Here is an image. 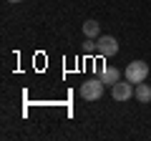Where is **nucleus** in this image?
I'll return each mask as SVG.
<instances>
[{"label": "nucleus", "mask_w": 151, "mask_h": 141, "mask_svg": "<svg viewBox=\"0 0 151 141\" xmlns=\"http://www.w3.org/2000/svg\"><path fill=\"white\" fill-rule=\"evenodd\" d=\"M103 88H106V83L101 78H91V81L81 83V98L83 101H98L103 96Z\"/></svg>", "instance_id": "nucleus-1"}, {"label": "nucleus", "mask_w": 151, "mask_h": 141, "mask_svg": "<svg viewBox=\"0 0 151 141\" xmlns=\"http://www.w3.org/2000/svg\"><path fill=\"white\" fill-rule=\"evenodd\" d=\"M96 53L101 58H108V55H116L119 53V40L113 35H98L96 38Z\"/></svg>", "instance_id": "nucleus-2"}, {"label": "nucleus", "mask_w": 151, "mask_h": 141, "mask_svg": "<svg viewBox=\"0 0 151 141\" xmlns=\"http://www.w3.org/2000/svg\"><path fill=\"white\" fill-rule=\"evenodd\" d=\"M146 76H149V65H146L144 60H131V63L126 65V81L141 83V81H146Z\"/></svg>", "instance_id": "nucleus-3"}, {"label": "nucleus", "mask_w": 151, "mask_h": 141, "mask_svg": "<svg viewBox=\"0 0 151 141\" xmlns=\"http://www.w3.org/2000/svg\"><path fill=\"white\" fill-rule=\"evenodd\" d=\"M111 96L113 101H129V98H134V83L131 81H116L111 86Z\"/></svg>", "instance_id": "nucleus-4"}, {"label": "nucleus", "mask_w": 151, "mask_h": 141, "mask_svg": "<svg viewBox=\"0 0 151 141\" xmlns=\"http://www.w3.org/2000/svg\"><path fill=\"white\" fill-rule=\"evenodd\" d=\"M98 78H101L106 86H113L116 81H121V70L113 68V65H103V68H101V76H98Z\"/></svg>", "instance_id": "nucleus-5"}, {"label": "nucleus", "mask_w": 151, "mask_h": 141, "mask_svg": "<svg viewBox=\"0 0 151 141\" xmlns=\"http://www.w3.org/2000/svg\"><path fill=\"white\" fill-rule=\"evenodd\" d=\"M134 96H136V101H139V103H149V101H151V88L146 86L144 81H141V83H136Z\"/></svg>", "instance_id": "nucleus-6"}, {"label": "nucleus", "mask_w": 151, "mask_h": 141, "mask_svg": "<svg viewBox=\"0 0 151 141\" xmlns=\"http://www.w3.org/2000/svg\"><path fill=\"white\" fill-rule=\"evenodd\" d=\"M83 33H86V38H98L101 35V23L98 20H86L83 23Z\"/></svg>", "instance_id": "nucleus-7"}, {"label": "nucleus", "mask_w": 151, "mask_h": 141, "mask_svg": "<svg viewBox=\"0 0 151 141\" xmlns=\"http://www.w3.org/2000/svg\"><path fill=\"white\" fill-rule=\"evenodd\" d=\"M93 50H96V43H93V38H88L86 43H83V53H86V55H91Z\"/></svg>", "instance_id": "nucleus-8"}, {"label": "nucleus", "mask_w": 151, "mask_h": 141, "mask_svg": "<svg viewBox=\"0 0 151 141\" xmlns=\"http://www.w3.org/2000/svg\"><path fill=\"white\" fill-rule=\"evenodd\" d=\"M8 3H23V0H8Z\"/></svg>", "instance_id": "nucleus-9"}]
</instances>
